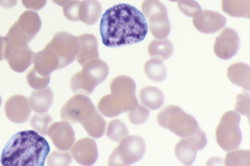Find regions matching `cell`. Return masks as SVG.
Instances as JSON below:
<instances>
[{"mask_svg":"<svg viewBox=\"0 0 250 166\" xmlns=\"http://www.w3.org/2000/svg\"><path fill=\"white\" fill-rule=\"evenodd\" d=\"M30 98H33V111L43 113L52 105L53 94L50 88L46 87L33 91Z\"/></svg>","mask_w":250,"mask_h":166,"instance_id":"24","label":"cell"},{"mask_svg":"<svg viewBox=\"0 0 250 166\" xmlns=\"http://www.w3.org/2000/svg\"><path fill=\"white\" fill-rule=\"evenodd\" d=\"M49 151L47 141L37 131H21L4 147L0 163L4 166H43Z\"/></svg>","mask_w":250,"mask_h":166,"instance_id":"2","label":"cell"},{"mask_svg":"<svg viewBox=\"0 0 250 166\" xmlns=\"http://www.w3.org/2000/svg\"><path fill=\"white\" fill-rule=\"evenodd\" d=\"M144 71L147 77L155 82L162 81L167 77L165 65L161 60L156 58H151L146 61Z\"/></svg>","mask_w":250,"mask_h":166,"instance_id":"27","label":"cell"},{"mask_svg":"<svg viewBox=\"0 0 250 166\" xmlns=\"http://www.w3.org/2000/svg\"><path fill=\"white\" fill-rule=\"evenodd\" d=\"M4 39V58L13 71L23 72L33 62L34 53L28 47L26 42L5 38Z\"/></svg>","mask_w":250,"mask_h":166,"instance_id":"9","label":"cell"},{"mask_svg":"<svg viewBox=\"0 0 250 166\" xmlns=\"http://www.w3.org/2000/svg\"><path fill=\"white\" fill-rule=\"evenodd\" d=\"M26 80L33 88L41 89L46 87L49 83L50 76H44L37 73L33 69L27 74Z\"/></svg>","mask_w":250,"mask_h":166,"instance_id":"34","label":"cell"},{"mask_svg":"<svg viewBox=\"0 0 250 166\" xmlns=\"http://www.w3.org/2000/svg\"><path fill=\"white\" fill-rule=\"evenodd\" d=\"M17 4V0H0V6L9 8L14 7Z\"/></svg>","mask_w":250,"mask_h":166,"instance_id":"38","label":"cell"},{"mask_svg":"<svg viewBox=\"0 0 250 166\" xmlns=\"http://www.w3.org/2000/svg\"><path fill=\"white\" fill-rule=\"evenodd\" d=\"M97 110L91 99L83 94H76L63 104L60 111L62 120L71 124L87 120Z\"/></svg>","mask_w":250,"mask_h":166,"instance_id":"7","label":"cell"},{"mask_svg":"<svg viewBox=\"0 0 250 166\" xmlns=\"http://www.w3.org/2000/svg\"><path fill=\"white\" fill-rule=\"evenodd\" d=\"M97 107L100 112L108 117H114L124 112L121 103L111 93L103 96Z\"/></svg>","mask_w":250,"mask_h":166,"instance_id":"25","label":"cell"},{"mask_svg":"<svg viewBox=\"0 0 250 166\" xmlns=\"http://www.w3.org/2000/svg\"><path fill=\"white\" fill-rule=\"evenodd\" d=\"M80 43V49L76 56L78 63L82 66L88 61L98 58V41L94 35L83 34L77 37Z\"/></svg>","mask_w":250,"mask_h":166,"instance_id":"17","label":"cell"},{"mask_svg":"<svg viewBox=\"0 0 250 166\" xmlns=\"http://www.w3.org/2000/svg\"><path fill=\"white\" fill-rule=\"evenodd\" d=\"M227 75L234 85L249 91L250 89V67L243 62L231 64L227 69Z\"/></svg>","mask_w":250,"mask_h":166,"instance_id":"19","label":"cell"},{"mask_svg":"<svg viewBox=\"0 0 250 166\" xmlns=\"http://www.w3.org/2000/svg\"><path fill=\"white\" fill-rule=\"evenodd\" d=\"M102 13V6L98 0H81L79 18L86 25H91L98 20Z\"/></svg>","mask_w":250,"mask_h":166,"instance_id":"20","label":"cell"},{"mask_svg":"<svg viewBox=\"0 0 250 166\" xmlns=\"http://www.w3.org/2000/svg\"><path fill=\"white\" fill-rule=\"evenodd\" d=\"M147 31L143 14L126 3L116 4L106 10L100 23L102 42L108 47L138 43L145 38Z\"/></svg>","mask_w":250,"mask_h":166,"instance_id":"1","label":"cell"},{"mask_svg":"<svg viewBox=\"0 0 250 166\" xmlns=\"http://www.w3.org/2000/svg\"><path fill=\"white\" fill-rule=\"evenodd\" d=\"M156 120L160 126L170 130L181 138L190 136L199 127L197 122L191 115L174 105L163 107L158 111Z\"/></svg>","mask_w":250,"mask_h":166,"instance_id":"4","label":"cell"},{"mask_svg":"<svg viewBox=\"0 0 250 166\" xmlns=\"http://www.w3.org/2000/svg\"><path fill=\"white\" fill-rule=\"evenodd\" d=\"M80 2V0H71L63 6V13L67 19L73 21L79 20V9Z\"/></svg>","mask_w":250,"mask_h":166,"instance_id":"36","label":"cell"},{"mask_svg":"<svg viewBox=\"0 0 250 166\" xmlns=\"http://www.w3.org/2000/svg\"><path fill=\"white\" fill-rule=\"evenodd\" d=\"M150 33L157 39L166 38L170 31V24L166 8L151 13L147 18Z\"/></svg>","mask_w":250,"mask_h":166,"instance_id":"16","label":"cell"},{"mask_svg":"<svg viewBox=\"0 0 250 166\" xmlns=\"http://www.w3.org/2000/svg\"><path fill=\"white\" fill-rule=\"evenodd\" d=\"M207 143L205 132L198 127L190 136L182 138L175 145V155L184 165H190L194 161L197 151Z\"/></svg>","mask_w":250,"mask_h":166,"instance_id":"11","label":"cell"},{"mask_svg":"<svg viewBox=\"0 0 250 166\" xmlns=\"http://www.w3.org/2000/svg\"><path fill=\"white\" fill-rule=\"evenodd\" d=\"M111 152L108 159V166H129L140 160L146 151V144L142 137L127 136Z\"/></svg>","mask_w":250,"mask_h":166,"instance_id":"5","label":"cell"},{"mask_svg":"<svg viewBox=\"0 0 250 166\" xmlns=\"http://www.w3.org/2000/svg\"><path fill=\"white\" fill-rule=\"evenodd\" d=\"M240 122V115L232 111L224 113L220 119L215 130V138L218 145L226 151L237 148L241 143Z\"/></svg>","mask_w":250,"mask_h":166,"instance_id":"6","label":"cell"},{"mask_svg":"<svg viewBox=\"0 0 250 166\" xmlns=\"http://www.w3.org/2000/svg\"><path fill=\"white\" fill-rule=\"evenodd\" d=\"M178 6L183 14L189 17H194L202 11L200 5L194 0H180Z\"/></svg>","mask_w":250,"mask_h":166,"instance_id":"35","label":"cell"},{"mask_svg":"<svg viewBox=\"0 0 250 166\" xmlns=\"http://www.w3.org/2000/svg\"><path fill=\"white\" fill-rule=\"evenodd\" d=\"M15 23L20 31L30 40L39 31L42 25L38 13L30 10L22 13Z\"/></svg>","mask_w":250,"mask_h":166,"instance_id":"18","label":"cell"},{"mask_svg":"<svg viewBox=\"0 0 250 166\" xmlns=\"http://www.w3.org/2000/svg\"><path fill=\"white\" fill-rule=\"evenodd\" d=\"M71 160V156L69 152L56 149L50 154L47 163L49 166H68Z\"/></svg>","mask_w":250,"mask_h":166,"instance_id":"30","label":"cell"},{"mask_svg":"<svg viewBox=\"0 0 250 166\" xmlns=\"http://www.w3.org/2000/svg\"><path fill=\"white\" fill-rule=\"evenodd\" d=\"M173 51L172 43L166 38L152 39L147 47V52L150 57L162 60L169 58Z\"/></svg>","mask_w":250,"mask_h":166,"instance_id":"23","label":"cell"},{"mask_svg":"<svg viewBox=\"0 0 250 166\" xmlns=\"http://www.w3.org/2000/svg\"><path fill=\"white\" fill-rule=\"evenodd\" d=\"M21 2L26 8L38 11L44 6L46 0H21Z\"/></svg>","mask_w":250,"mask_h":166,"instance_id":"37","label":"cell"},{"mask_svg":"<svg viewBox=\"0 0 250 166\" xmlns=\"http://www.w3.org/2000/svg\"><path fill=\"white\" fill-rule=\"evenodd\" d=\"M112 94L121 104L124 112L135 109L138 106L135 96L136 85L130 77L120 75L113 78L109 85Z\"/></svg>","mask_w":250,"mask_h":166,"instance_id":"10","label":"cell"},{"mask_svg":"<svg viewBox=\"0 0 250 166\" xmlns=\"http://www.w3.org/2000/svg\"><path fill=\"white\" fill-rule=\"evenodd\" d=\"M33 120H31L32 125L40 133L46 135L47 133V129L49 124L52 120L51 116L47 113H41L34 114Z\"/></svg>","mask_w":250,"mask_h":166,"instance_id":"31","label":"cell"},{"mask_svg":"<svg viewBox=\"0 0 250 166\" xmlns=\"http://www.w3.org/2000/svg\"><path fill=\"white\" fill-rule=\"evenodd\" d=\"M47 133L54 146L62 150H67L71 148L75 140L72 127L65 121L52 124Z\"/></svg>","mask_w":250,"mask_h":166,"instance_id":"13","label":"cell"},{"mask_svg":"<svg viewBox=\"0 0 250 166\" xmlns=\"http://www.w3.org/2000/svg\"><path fill=\"white\" fill-rule=\"evenodd\" d=\"M169 1H174V2H175V1H180V0H168Z\"/></svg>","mask_w":250,"mask_h":166,"instance_id":"41","label":"cell"},{"mask_svg":"<svg viewBox=\"0 0 250 166\" xmlns=\"http://www.w3.org/2000/svg\"><path fill=\"white\" fill-rule=\"evenodd\" d=\"M239 47V38L233 29L224 28L216 38L213 51L216 55L222 59H228L233 56Z\"/></svg>","mask_w":250,"mask_h":166,"instance_id":"12","label":"cell"},{"mask_svg":"<svg viewBox=\"0 0 250 166\" xmlns=\"http://www.w3.org/2000/svg\"><path fill=\"white\" fill-rule=\"evenodd\" d=\"M47 45L58 58L60 69L72 63L80 49L78 37L66 32L55 33Z\"/></svg>","mask_w":250,"mask_h":166,"instance_id":"8","label":"cell"},{"mask_svg":"<svg viewBox=\"0 0 250 166\" xmlns=\"http://www.w3.org/2000/svg\"><path fill=\"white\" fill-rule=\"evenodd\" d=\"M192 22L199 32L204 34H213L225 25L226 19L217 12L205 10L193 18Z\"/></svg>","mask_w":250,"mask_h":166,"instance_id":"15","label":"cell"},{"mask_svg":"<svg viewBox=\"0 0 250 166\" xmlns=\"http://www.w3.org/2000/svg\"><path fill=\"white\" fill-rule=\"evenodd\" d=\"M82 68L81 71L71 76L69 86L76 94L89 95L98 85L105 79L109 68L105 61L99 58L88 61Z\"/></svg>","mask_w":250,"mask_h":166,"instance_id":"3","label":"cell"},{"mask_svg":"<svg viewBox=\"0 0 250 166\" xmlns=\"http://www.w3.org/2000/svg\"><path fill=\"white\" fill-rule=\"evenodd\" d=\"M141 103L152 110L159 108L163 104L164 96L158 88L147 86L142 88L139 92Z\"/></svg>","mask_w":250,"mask_h":166,"instance_id":"21","label":"cell"},{"mask_svg":"<svg viewBox=\"0 0 250 166\" xmlns=\"http://www.w3.org/2000/svg\"><path fill=\"white\" fill-rule=\"evenodd\" d=\"M150 111L144 106L138 105L133 110L129 111L127 116L129 121L134 125H141L147 119Z\"/></svg>","mask_w":250,"mask_h":166,"instance_id":"32","label":"cell"},{"mask_svg":"<svg viewBox=\"0 0 250 166\" xmlns=\"http://www.w3.org/2000/svg\"><path fill=\"white\" fill-rule=\"evenodd\" d=\"M236 102L234 106V110L241 115H246L249 118L250 111V93L244 91L242 93L236 96Z\"/></svg>","mask_w":250,"mask_h":166,"instance_id":"33","label":"cell"},{"mask_svg":"<svg viewBox=\"0 0 250 166\" xmlns=\"http://www.w3.org/2000/svg\"><path fill=\"white\" fill-rule=\"evenodd\" d=\"M127 128L122 120L115 119L110 120L108 124L106 136L112 141L119 143L121 140L128 136Z\"/></svg>","mask_w":250,"mask_h":166,"instance_id":"28","label":"cell"},{"mask_svg":"<svg viewBox=\"0 0 250 166\" xmlns=\"http://www.w3.org/2000/svg\"><path fill=\"white\" fill-rule=\"evenodd\" d=\"M5 45L4 37L0 36V60H2L4 58Z\"/></svg>","mask_w":250,"mask_h":166,"instance_id":"39","label":"cell"},{"mask_svg":"<svg viewBox=\"0 0 250 166\" xmlns=\"http://www.w3.org/2000/svg\"><path fill=\"white\" fill-rule=\"evenodd\" d=\"M81 125L89 135L95 138H98L104 133L106 122L96 110L91 117Z\"/></svg>","mask_w":250,"mask_h":166,"instance_id":"26","label":"cell"},{"mask_svg":"<svg viewBox=\"0 0 250 166\" xmlns=\"http://www.w3.org/2000/svg\"><path fill=\"white\" fill-rule=\"evenodd\" d=\"M70 152L74 159L83 166L93 165L98 156L96 142L88 137L77 140L71 148Z\"/></svg>","mask_w":250,"mask_h":166,"instance_id":"14","label":"cell"},{"mask_svg":"<svg viewBox=\"0 0 250 166\" xmlns=\"http://www.w3.org/2000/svg\"><path fill=\"white\" fill-rule=\"evenodd\" d=\"M224 164L228 166H250V150L237 149L227 153L224 159Z\"/></svg>","mask_w":250,"mask_h":166,"instance_id":"29","label":"cell"},{"mask_svg":"<svg viewBox=\"0 0 250 166\" xmlns=\"http://www.w3.org/2000/svg\"><path fill=\"white\" fill-rule=\"evenodd\" d=\"M221 6L231 17L250 18V0H222Z\"/></svg>","mask_w":250,"mask_h":166,"instance_id":"22","label":"cell"},{"mask_svg":"<svg viewBox=\"0 0 250 166\" xmlns=\"http://www.w3.org/2000/svg\"><path fill=\"white\" fill-rule=\"evenodd\" d=\"M54 3L56 4L63 7L66 3L69 2L71 0H51Z\"/></svg>","mask_w":250,"mask_h":166,"instance_id":"40","label":"cell"}]
</instances>
